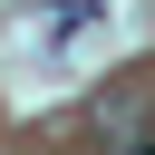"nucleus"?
<instances>
[{"label":"nucleus","mask_w":155,"mask_h":155,"mask_svg":"<svg viewBox=\"0 0 155 155\" xmlns=\"http://www.w3.org/2000/svg\"><path fill=\"white\" fill-rule=\"evenodd\" d=\"M136 155H155V145H136Z\"/></svg>","instance_id":"obj_1"}]
</instances>
